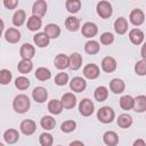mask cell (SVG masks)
Listing matches in <instances>:
<instances>
[{
	"label": "cell",
	"mask_w": 146,
	"mask_h": 146,
	"mask_svg": "<svg viewBox=\"0 0 146 146\" xmlns=\"http://www.w3.org/2000/svg\"><path fill=\"white\" fill-rule=\"evenodd\" d=\"M31 107V100L30 98L24 95V94H19L17 95L14 100H13V108L16 113L18 114H24L26 113Z\"/></svg>",
	"instance_id": "cell-1"
},
{
	"label": "cell",
	"mask_w": 146,
	"mask_h": 146,
	"mask_svg": "<svg viewBox=\"0 0 146 146\" xmlns=\"http://www.w3.org/2000/svg\"><path fill=\"white\" fill-rule=\"evenodd\" d=\"M97 119L102 123H111L115 119V112L110 106H103L97 111Z\"/></svg>",
	"instance_id": "cell-2"
},
{
	"label": "cell",
	"mask_w": 146,
	"mask_h": 146,
	"mask_svg": "<svg viewBox=\"0 0 146 146\" xmlns=\"http://www.w3.org/2000/svg\"><path fill=\"white\" fill-rule=\"evenodd\" d=\"M96 10H97V14L100 18L103 19H107L112 16L113 14V9H112V5L111 2L108 1H99L97 3V7H96Z\"/></svg>",
	"instance_id": "cell-3"
},
{
	"label": "cell",
	"mask_w": 146,
	"mask_h": 146,
	"mask_svg": "<svg viewBox=\"0 0 146 146\" xmlns=\"http://www.w3.org/2000/svg\"><path fill=\"white\" fill-rule=\"evenodd\" d=\"M94 111H95V106H94V103L91 102V99L83 98L79 103V112L82 116H90V115H92Z\"/></svg>",
	"instance_id": "cell-4"
},
{
	"label": "cell",
	"mask_w": 146,
	"mask_h": 146,
	"mask_svg": "<svg viewBox=\"0 0 146 146\" xmlns=\"http://www.w3.org/2000/svg\"><path fill=\"white\" fill-rule=\"evenodd\" d=\"M99 74H100V68L98 67V65H96L94 63L87 64L83 67V75H84V78H87L89 80L97 79L99 76Z\"/></svg>",
	"instance_id": "cell-5"
},
{
	"label": "cell",
	"mask_w": 146,
	"mask_h": 146,
	"mask_svg": "<svg viewBox=\"0 0 146 146\" xmlns=\"http://www.w3.org/2000/svg\"><path fill=\"white\" fill-rule=\"evenodd\" d=\"M19 129H21V132L25 136H31L35 132L36 130V123L33 121V120H30V119H26V120H23L19 124Z\"/></svg>",
	"instance_id": "cell-6"
},
{
	"label": "cell",
	"mask_w": 146,
	"mask_h": 146,
	"mask_svg": "<svg viewBox=\"0 0 146 146\" xmlns=\"http://www.w3.org/2000/svg\"><path fill=\"white\" fill-rule=\"evenodd\" d=\"M81 33L83 36L88 38V39H91L94 36H96V34L98 33V27L95 23L92 22H87L82 25L81 27Z\"/></svg>",
	"instance_id": "cell-7"
},
{
	"label": "cell",
	"mask_w": 146,
	"mask_h": 146,
	"mask_svg": "<svg viewBox=\"0 0 146 146\" xmlns=\"http://www.w3.org/2000/svg\"><path fill=\"white\" fill-rule=\"evenodd\" d=\"M129 19H130L132 25L140 26L144 23V21H145V14H144V11L141 9L136 8L133 10H131V13L129 15Z\"/></svg>",
	"instance_id": "cell-8"
},
{
	"label": "cell",
	"mask_w": 146,
	"mask_h": 146,
	"mask_svg": "<svg viewBox=\"0 0 146 146\" xmlns=\"http://www.w3.org/2000/svg\"><path fill=\"white\" fill-rule=\"evenodd\" d=\"M87 88V82L81 76H74L70 82V89L74 92H82Z\"/></svg>",
	"instance_id": "cell-9"
},
{
	"label": "cell",
	"mask_w": 146,
	"mask_h": 146,
	"mask_svg": "<svg viewBox=\"0 0 146 146\" xmlns=\"http://www.w3.org/2000/svg\"><path fill=\"white\" fill-rule=\"evenodd\" d=\"M47 13V2L44 0H36L32 6V15L43 17Z\"/></svg>",
	"instance_id": "cell-10"
},
{
	"label": "cell",
	"mask_w": 146,
	"mask_h": 146,
	"mask_svg": "<svg viewBox=\"0 0 146 146\" xmlns=\"http://www.w3.org/2000/svg\"><path fill=\"white\" fill-rule=\"evenodd\" d=\"M3 36L9 43H17L21 40V32L16 27H9L5 31Z\"/></svg>",
	"instance_id": "cell-11"
},
{
	"label": "cell",
	"mask_w": 146,
	"mask_h": 146,
	"mask_svg": "<svg viewBox=\"0 0 146 146\" xmlns=\"http://www.w3.org/2000/svg\"><path fill=\"white\" fill-rule=\"evenodd\" d=\"M116 66H117L116 60H115V58L112 57V56H106V57H104L103 60H102V70H103L104 72H106V73H112V72H114V71L116 70Z\"/></svg>",
	"instance_id": "cell-12"
},
{
	"label": "cell",
	"mask_w": 146,
	"mask_h": 146,
	"mask_svg": "<svg viewBox=\"0 0 146 146\" xmlns=\"http://www.w3.org/2000/svg\"><path fill=\"white\" fill-rule=\"evenodd\" d=\"M32 97H33V99H34L36 103L42 104V103H44V102L47 100V98H48V91H47V89L43 88V87H35V88L33 89V91H32Z\"/></svg>",
	"instance_id": "cell-13"
},
{
	"label": "cell",
	"mask_w": 146,
	"mask_h": 146,
	"mask_svg": "<svg viewBox=\"0 0 146 146\" xmlns=\"http://www.w3.org/2000/svg\"><path fill=\"white\" fill-rule=\"evenodd\" d=\"M60 102H62L64 108L71 110V108H74L76 105V97L73 92H66L62 96Z\"/></svg>",
	"instance_id": "cell-14"
},
{
	"label": "cell",
	"mask_w": 146,
	"mask_h": 146,
	"mask_svg": "<svg viewBox=\"0 0 146 146\" xmlns=\"http://www.w3.org/2000/svg\"><path fill=\"white\" fill-rule=\"evenodd\" d=\"M125 89V83L123 80L119 79V78H114L110 81V90L115 94V95H119V94H122Z\"/></svg>",
	"instance_id": "cell-15"
},
{
	"label": "cell",
	"mask_w": 146,
	"mask_h": 146,
	"mask_svg": "<svg viewBox=\"0 0 146 146\" xmlns=\"http://www.w3.org/2000/svg\"><path fill=\"white\" fill-rule=\"evenodd\" d=\"M35 55V48L31 43H24L19 49V56L22 59H32Z\"/></svg>",
	"instance_id": "cell-16"
},
{
	"label": "cell",
	"mask_w": 146,
	"mask_h": 146,
	"mask_svg": "<svg viewBox=\"0 0 146 146\" xmlns=\"http://www.w3.org/2000/svg\"><path fill=\"white\" fill-rule=\"evenodd\" d=\"M144 32L140 30V29H137V27H135V29H131L130 31H129V39H130V41L133 43V44H141L143 43V41H144Z\"/></svg>",
	"instance_id": "cell-17"
},
{
	"label": "cell",
	"mask_w": 146,
	"mask_h": 146,
	"mask_svg": "<svg viewBox=\"0 0 146 146\" xmlns=\"http://www.w3.org/2000/svg\"><path fill=\"white\" fill-rule=\"evenodd\" d=\"M103 141L106 146H116L119 144V136L115 131L108 130L103 135Z\"/></svg>",
	"instance_id": "cell-18"
},
{
	"label": "cell",
	"mask_w": 146,
	"mask_h": 146,
	"mask_svg": "<svg viewBox=\"0 0 146 146\" xmlns=\"http://www.w3.org/2000/svg\"><path fill=\"white\" fill-rule=\"evenodd\" d=\"M43 32L46 33V35H47L49 39H57V38L60 35V27H59L57 24L50 23V24H47V25L44 26Z\"/></svg>",
	"instance_id": "cell-19"
},
{
	"label": "cell",
	"mask_w": 146,
	"mask_h": 146,
	"mask_svg": "<svg viewBox=\"0 0 146 146\" xmlns=\"http://www.w3.org/2000/svg\"><path fill=\"white\" fill-rule=\"evenodd\" d=\"M33 41H34V43H35L36 47H39V48H44V47H48V46H49L50 39L46 35L44 32H38V33L34 34Z\"/></svg>",
	"instance_id": "cell-20"
},
{
	"label": "cell",
	"mask_w": 146,
	"mask_h": 146,
	"mask_svg": "<svg viewBox=\"0 0 146 146\" xmlns=\"http://www.w3.org/2000/svg\"><path fill=\"white\" fill-rule=\"evenodd\" d=\"M65 27L70 32H76L80 30V19L75 16H68L65 19Z\"/></svg>",
	"instance_id": "cell-21"
},
{
	"label": "cell",
	"mask_w": 146,
	"mask_h": 146,
	"mask_svg": "<svg viewBox=\"0 0 146 146\" xmlns=\"http://www.w3.org/2000/svg\"><path fill=\"white\" fill-rule=\"evenodd\" d=\"M128 27H129L128 21L124 17H119V18L115 19V22H114V30H115V32L117 34H121L122 35V34L127 33Z\"/></svg>",
	"instance_id": "cell-22"
},
{
	"label": "cell",
	"mask_w": 146,
	"mask_h": 146,
	"mask_svg": "<svg viewBox=\"0 0 146 146\" xmlns=\"http://www.w3.org/2000/svg\"><path fill=\"white\" fill-rule=\"evenodd\" d=\"M54 64L58 70H65L70 66V58L64 54H58L54 59Z\"/></svg>",
	"instance_id": "cell-23"
},
{
	"label": "cell",
	"mask_w": 146,
	"mask_h": 146,
	"mask_svg": "<svg viewBox=\"0 0 146 146\" xmlns=\"http://www.w3.org/2000/svg\"><path fill=\"white\" fill-rule=\"evenodd\" d=\"M26 26H27V29H29L30 31L36 32V31H39V30L41 29V26H42V19H41L40 17H38V16L32 15V16L29 17Z\"/></svg>",
	"instance_id": "cell-24"
},
{
	"label": "cell",
	"mask_w": 146,
	"mask_h": 146,
	"mask_svg": "<svg viewBox=\"0 0 146 146\" xmlns=\"http://www.w3.org/2000/svg\"><path fill=\"white\" fill-rule=\"evenodd\" d=\"M70 58V68L73 71H78L82 65V56L79 52H73L68 56Z\"/></svg>",
	"instance_id": "cell-25"
},
{
	"label": "cell",
	"mask_w": 146,
	"mask_h": 146,
	"mask_svg": "<svg viewBox=\"0 0 146 146\" xmlns=\"http://www.w3.org/2000/svg\"><path fill=\"white\" fill-rule=\"evenodd\" d=\"M133 105H135V98L131 97L130 95H124L120 98V107L123 111L133 110Z\"/></svg>",
	"instance_id": "cell-26"
},
{
	"label": "cell",
	"mask_w": 146,
	"mask_h": 146,
	"mask_svg": "<svg viewBox=\"0 0 146 146\" xmlns=\"http://www.w3.org/2000/svg\"><path fill=\"white\" fill-rule=\"evenodd\" d=\"M133 111L137 112V113L146 112V96L145 95H139V96H137L135 98Z\"/></svg>",
	"instance_id": "cell-27"
},
{
	"label": "cell",
	"mask_w": 146,
	"mask_h": 146,
	"mask_svg": "<svg viewBox=\"0 0 146 146\" xmlns=\"http://www.w3.org/2000/svg\"><path fill=\"white\" fill-rule=\"evenodd\" d=\"M33 63L31 59H21L17 64V71L22 74H27L32 71Z\"/></svg>",
	"instance_id": "cell-28"
},
{
	"label": "cell",
	"mask_w": 146,
	"mask_h": 146,
	"mask_svg": "<svg viewBox=\"0 0 146 146\" xmlns=\"http://www.w3.org/2000/svg\"><path fill=\"white\" fill-rule=\"evenodd\" d=\"M63 104L60 100L58 99H51L49 103H48V111L50 114H54V115H58L62 113L63 111Z\"/></svg>",
	"instance_id": "cell-29"
},
{
	"label": "cell",
	"mask_w": 146,
	"mask_h": 146,
	"mask_svg": "<svg viewBox=\"0 0 146 146\" xmlns=\"http://www.w3.org/2000/svg\"><path fill=\"white\" fill-rule=\"evenodd\" d=\"M3 139L8 144H15L19 139V132L16 129H8L3 132Z\"/></svg>",
	"instance_id": "cell-30"
},
{
	"label": "cell",
	"mask_w": 146,
	"mask_h": 146,
	"mask_svg": "<svg viewBox=\"0 0 146 146\" xmlns=\"http://www.w3.org/2000/svg\"><path fill=\"white\" fill-rule=\"evenodd\" d=\"M100 50V44L96 40H89L84 44V51L89 55H96Z\"/></svg>",
	"instance_id": "cell-31"
},
{
	"label": "cell",
	"mask_w": 146,
	"mask_h": 146,
	"mask_svg": "<svg viewBox=\"0 0 146 146\" xmlns=\"http://www.w3.org/2000/svg\"><path fill=\"white\" fill-rule=\"evenodd\" d=\"M94 97L97 102H105L108 97V89L105 86H99L94 91Z\"/></svg>",
	"instance_id": "cell-32"
},
{
	"label": "cell",
	"mask_w": 146,
	"mask_h": 146,
	"mask_svg": "<svg viewBox=\"0 0 146 146\" xmlns=\"http://www.w3.org/2000/svg\"><path fill=\"white\" fill-rule=\"evenodd\" d=\"M116 123H117V125H119L120 128H122V129H128V128H130L131 124H132V117H131L129 114H127V113L120 114L119 117L116 119Z\"/></svg>",
	"instance_id": "cell-33"
},
{
	"label": "cell",
	"mask_w": 146,
	"mask_h": 146,
	"mask_svg": "<svg viewBox=\"0 0 146 146\" xmlns=\"http://www.w3.org/2000/svg\"><path fill=\"white\" fill-rule=\"evenodd\" d=\"M25 19H26V13L22 9H18L14 13L13 15V24L17 27L22 26L24 23H25Z\"/></svg>",
	"instance_id": "cell-34"
},
{
	"label": "cell",
	"mask_w": 146,
	"mask_h": 146,
	"mask_svg": "<svg viewBox=\"0 0 146 146\" xmlns=\"http://www.w3.org/2000/svg\"><path fill=\"white\" fill-rule=\"evenodd\" d=\"M40 125L44 129V130H51L55 128L56 125V120L51 116V115H44L41 117L40 120Z\"/></svg>",
	"instance_id": "cell-35"
},
{
	"label": "cell",
	"mask_w": 146,
	"mask_h": 146,
	"mask_svg": "<svg viewBox=\"0 0 146 146\" xmlns=\"http://www.w3.org/2000/svg\"><path fill=\"white\" fill-rule=\"evenodd\" d=\"M34 75L39 81H47L51 78V72L47 67H39L35 70Z\"/></svg>",
	"instance_id": "cell-36"
},
{
	"label": "cell",
	"mask_w": 146,
	"mask_h": 146,
	"mask_svg": "<svg viewBox=\"0 0 146 146\" xmlns=\"http://www.w3.org/2000/svg\"><path fill=\"white\" fill-rule=\"evenodd\" d=\"M30 84H31L30 80L24 75H21L18 78H16V80H15V87L18 90H26L30 87Z\"/></svg>",
	"instance_id": "cell-37"
},
{
	"label": "cell",
	"mask_w": 146,
	"mask_h": 146,
	"mask_svg": "<svg viewBox=\"0 0 146 146\" xmlns=\"http://www.w3.org/2000/svg\"><path fill=\"white\" fill-rule=\"evenodd\" d=\"M65 6L68 13L75 14L81 9V1L80 0H67Z\"/></svg>",
	"instance_id": "cell-38"
},
{
	"label": "cell",
	"mask_w": 146,
	"mask_h": 146,
	"mask_svg": "<svg viewBox=\"0 0 146 146\" xmlns=\"http://www.w3.org/2000/svg\"><path fill=\"white\" fill-rule=\"evenodd\" d=\"M75 128H76V122L74 120H66L60 125V130L65 133H70V132L74 131Z\"/></svg>",
	"instance_id": "cell-39"
},
{
	"label": "cell",
	"mask_w": 146,
	"mask_h": 146,
	"mask_svg": "<svg viewBox=\"0 0 146 146\" xmlns=\"http://www.w3.org/2000/svg\"><path fill=\"white\" fill-rule=\"evenodd\" d=\"M39 143L41 146H52L54 138L49 132H42L39 137Z\"/></svg>",
	"instance_id": "cell-40"
},
{
	"label": "cell",
	"mask_w": 146,
	"mask_h": 146,
	"mask_svg": "<svg viewBox=\"0 0 146 146\" xmlns=\"http://www.w3.org/2000/svg\"><path fill=\"white\" fill-rule=\"evenodd\" d=\"M11 79H13V74H11V72L9 70L2 68L0 71V83L1 84H3V86L8 84L11 81Z\"/></svg>",
	"instance_id": "cell-41"
},
{
	"label": "cell",
	"mask_w": 146,
	"mask_h": 146,
	"mask_svg": "<svg viewBox=\"0 0 146 146\" xmlns=\"http://www.w3.org/2000/svg\"><path fill=\"white\" fill-rule=\"evenodd\" d=\"M135 73L137 75H146V60L140 59L135 64Z\"/></svg>",
	"instance_id": "cell-42"
},
{
	"label": "cell",
	"mask_w": 146,
	"mask_h": 146,
	"mask_svg": "<svg viewBox=\"0 0 146 146\" xmlns=\"http://www.w3.org/2000/svg\"><path fill=\"white\" fill-rule=\"evenodd\" d=\"M99 40H100V43H102V44L110 46V44H112L113 41H114V35H113V33H111V32H104V33L100 34Z\"/></svg>",
	"instance_id": "cell-43"
},
{
	"label": "cell",
	"mask_w": 146,
	"mask_h": 146,
	"mask_svg": "<svg viewBox=\"0 0 146 146\" xmlns=\"http://www.w3.org/2000/svg\"><path fill=\"white\" fill-rule=\"evenodd\" d=\"M68 82V74L65 72H59L57 73V75L55 76V83L59 87L65 86Z\"/></svg>",
	"instance_id": "cell-44"
},
{
	"label": "cell",
	"mask_w": 146,
	"mask_h": 146,
	"mask_svg": "<svg viewBox=\"0 0 146 146\" xmlns=\"http://www.w3.org/2000/svg\"><path fill=\"white\" fill-rule=\"evenodd\" d=\"M18 5V1L17 0H5L3 1V6L7 8V9H15Z\"/></svg>",
	"instance_id": "cell-45"
},
{
	"label": "cell",
	"mask_w": 146,
	"mask_h": 146,
	"mask_svg": "<svg viewBox=\"0 0 146 146\" xmlns=\"http://www.w3.org/2000/svg\"><path fill=\"white\" fill-rule=\"evenodd\" d=\"M132 146H146V143H145V140H144V139L138 138V139H136V140L133 141Z\"/></svg>",
	"instance_id": "cell-46"
},
{
	"label": "cell",
	"mask_w": 146,
	"mask_h": 146,
	"mask_svg": "<svg viewBox=\"0 0 146 146\" xmlns=\"http://www.w3.org/2000/svg\"><path fill=\"white\" fill-rule=\"evenodd\" d=\"M140 56L144 60H146V42L143 43L141 46V49H140Z\"/></svg>",
	"instance_id": "cell-47"
},
{
	"label": "cell",
	"mask_w": 146,
	"mask_h": 146,
	"mask_svg": "<svg viewBox=\"0 0 146 146\" xmlns=\"http://www.w3.org/2000/svg\"><path fill=\"white\" fill-rule=\"evenodd\" d=\"M68 146H86V145H84L81 140H73V141L70 143Z\"/></svg>",
	"instance_id": "cell-48"
},
{
	"label": "cell",
	"mask_w": 146,
	"mask_h": 146,
	"mask_svg": "<svg viewBox=\"0 0 146 146\" xmlns=\"http://www.w3.org/2000/svg\"><path fill=\"white\" fill-rule=\"evenodd\" d=\"M0 146H5V145H3V144H2V143H1V144H0Z\"/></svg>",
	"instance_id": "cell-49"
},
{
	"label": "cell",
	"mask_w": 146,
	"mask_h": 146,
	"mask_svg": "<svg viewBox=\"0 0 146 146\" xmlns=\"http://www.w3.org/2000/svg\"><path fill=\"white\" fill-rule=\"evenodd\" d=\"M57 146H62V145H57Z\"/></svg>",
	"instance_id": "cell-50"
}]
</instances>
